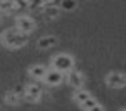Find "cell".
I'll use <instances>...</instances> for the list:
<instances>
[{"mask_svg": "<svg viewBox=\"0 0 126 111\" xmlns=\"http://www.w3.org/2000/svg\"><path fill=\"white\" fill-rule=\"evenodd\" d=\"M26 42H28V35L17 31L16 28H11L7 31H4V35H2V44L9 49H19Z\"/></svg>", "mask_w": 126, "mask_h": 111, "instance_id": "cell-1", "label": "cell"}, {"mask_svg": "<svg viewBox=\"0 0 126 111\" xmlns=\"http://www.w3.org/2000/svg\"><path fill=\"white\" fill-rule=\"evenodd\" d=\"M52 68L62 75H67L71 69H74V59L69 54H57L52 59Z\"/></svg>", "mask_w": 126, "mask_h": 111, "instance_id": "cell-2", "label": "cell"}, {"mask_svg": "<svg viewBox=\"0 0 126 111\" xmlns=\"http://www.w3.org/2000/svg\"><path fill=\"white\" fill-rule=\"evenodd\" d=\"M16 30L24 33V35H30L35 30V19L30 16H17L16 18Z\"/></svg>", "mask_w": 126, "mask_h": 111, "instance_id": "cell-3", "label": "cell"}, {"mask_svg": "<svg viewBox=\"0 0 126 111\" xmlns=\"http://www.w3.org/2000/svg\"><path fill=\"white\" fill-rule=\"evenodd\" d=\"M43 82H45L48 87H57V85H61V83L64 82V75L59 73L57 69L50 68V69H47V73H45V76H43Z\"/></svg>", "mask_w": 126, "mask_h": 111, "instance_id": "cell-4", "label": "cell"}, {"mask_svg": "<svg viewBox=\"0 0 126 111\" xmlns=\"http://www.w3.org/2000/svg\"><path fill=\"white\" fill-rule=\"evenodd\" d=\"M23 97H24L26 101H30V102L40 101V97H42V87H40L38 83H30V85H26Z\"/></svg>", "mask_w": 126, "mask_h": 111, "instance_id": "cell-5", "label": "cell"}, {"mask_svg": "<svg viewBox=\"0 0 126 111\" xmlns=\"http://www.w3.org/2000/svg\"><path fill=\"white\" fill-rule=\"evenodd\" d=\"M105 83H107L110 89H123V87H124V83H126V78H124V75H123V73L114 71V73H109V75H107Z\"/></svg>", "mask_w": 126, "mask_h": 111, "instance_id": "cell-6", "label": "cell"}, {"mask_svg": "<svg viewBox=\"0 0 126 111\" xmlns=\"http://www.w3.org/2000/svg\"><path fill=\"white\" fill-rule=\"evenodd\" d=\"M66 80H67V83L71 85V87H74V89H83V83H85V76L79 73V71H76V69H71L66 76H64Z\"/></svg>", "mask_w": 126, "mask_h": 111, "instance_id": "cell-7", "label": "cell"}, {"mask_svg": "<svg viewBox=\"0 0 126 111\" xmlns=\"http://www.w3.org/2000/svg\"><path fill=\"white\" fill-rule=\"evenodd\" d=\"M47 69H48V68H45L43 64H35V66L30 68V76H33L35 80H43Z\"/></svg>", "mask_w": 126, "mask_h": 111, "instance_id": "cell-8", "label": "cell"}, {"mask_svg": "<svg viewBox=\"0 0 126 111\" xmlns=\"http://www.w3.org/2000/svg\"><path fill=\"white\" fill-rule=\"evenodd\" d=\"M55 44H57V38H55V37H42V38L38 40V47H40L42 50H47V49L54 47Z\"/></svg>", "mask_w": 126, "mask_h": 111, "instance_id": "cell-9", "label": "cell"}, {"mask_svg": "<svg viewBox=\"0 0 126 111\" xmlns=\"http://www.w3.org/2000/svg\"><path fill=\"white\" fill-rule=\"evenodd\" d=\"M88 97H92V94L88 92V90H85V89H78L76 92H74V101L78 102V104H81V102H85Z\"/></svg>", "mask_w": 126, "mask_h": 111, "instance_id": "cell-10", "label": "cell"}, {"mask_svg": "<svg viewBox=\"0 0 126 111\" xmlns=\"http://www.w3.org/2000/svg\"><path fill=\"white\" fill-rule=\"evenodd\" d=\"M5 102L9 104V106H16V104H19L21 102V97H19V94L14 90V92H7V95H5Z\"/></svg>", "mask_w": 126, "mask_h": 111, "instance_id": "cell-11", "label": "cell"}, {"mask_svg": "<svg viewBox=\"0 0 126 111\" xmlns=\"http://www.w3.org/2000/svg\"><path fill=\"white\" fill-rule=\"evenodd\" d=\"M0 11H2V12L14 11V2H12V0H0Z\"/></svg>", "mask_w": 126, "mask_h": 111, "instance_id": "cell-12", "label": "cell"}, {"mask_svg": "<svg viewBox=\"0 0 126 111\" xmlns=\"http://www.w3.org/2000/svg\"><path fill=\"white\" fill-rule=\"evenodd\" d=\"M43 12H45V16H47V18H55V16L59 14V9H57L55 5H45Z\"/></svg>", "mask_w": 126, "mask_h": 111, "instance_id": "cell-13", "label": "cell"}, {"mask_svg": "<svg viewBox=\"0 0 126 111\" xmlns=\"http://www.w3.org/2000/svg\"><path fill=\"white\" fill-rule=\"evenodd\" d=\"M78 5L76 0H62V9L64 11H74Z\"/></svg>", "mask_w": 126, "mask_h": 111, "instance_id": "cell-14", "label": "cell"}, {"mask_svg": "<svg viewBox=\"0 0 126 111\" xmlns=\"http://www.w3.org/2000/svg\"><path fill=\"white\" fill-rule=\"evenodd\" d=\"M95 104H97V101H95V99H93V95H92V97H88V99H86L85 102H81L79 106H81V108H83L85 111H88V109H90L92 106H95Z\"/></svg>", "mask_w": 126, "mask_h": 111, "instance_id": "cell-15", "label": "cell"}, {"mask_svg": "<svg viewBox=\"0 0 126 111\" xmlns=\"http://www.w3.org/2000/svg\"><path fill=\"white\" fill-rule=\"evenodd\" d=\"M88 111H104V108H102V104H98V102H97V104H95V106H92Z\"/></svg>", "mask_w": 126, "mask_h": 111, "instance_id": "cell-16", "label": "cell"}, {"mask_svg": "<svg viewBox=\"0 0 126 111\" xmlns=\"http://www.w3.org/2000/svg\"><path fill=\"white\" fill-rule=\"evenodd\" d=\"M119 111H124V109H119Z\"/></svg>", "mask_w": 126, "mask_h": 111, "instance_id": "cell-17", "label": "cell"}, {"mask_svg": "<svg viewBox=\"0 0 126 111\" xmlns=\"http://www.w3.org/2000/svg\"><path fill=\"white\" fill-rule=\"evenodd\" d=\"M0 23H2V19H0Z\"/></svg>", "mask_w": 126, "mask_h": 111, "instance_id": "cell-18", "label": "cell"}]
</instances>
